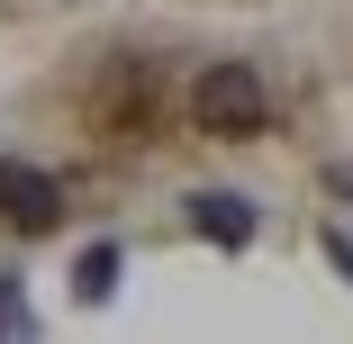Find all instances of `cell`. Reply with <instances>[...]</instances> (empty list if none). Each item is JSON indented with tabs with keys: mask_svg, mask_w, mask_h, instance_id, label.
<instances>
[{
	"mask_svg": "<svg viewBox=\"0 0 353 344\" xmlns=\"http://www.w3.org/2000/svg\"><path fill=\"white\" fill-rule=\"evenodd\" d=\"M263 118H272V91H263V73L254 63H208V73L190 82V127L199 136H263Z\"/></svg>",
	"mask_w": 353,
	"mask_h": 344,
	"instance_id": "cell-1",
	"label": "cell"
},
{
	"mask_svg": "<svg viewBox=\"0 0 353 344\" xmlns=\"http://www.w3.org/2000/svg\"><path fill=\"white\" fill-rule=\"evenodd\" d=\"M0 218H10L19 236H46L63 218V190L37 172V163H0Z\"/></svg>",
	"mask_w": 353,
	"mask_h": 344,
	"instance_id": "cell-2",
	"label": "cell"
},
{
	"mask_svg": "<svg viewBox=\"0 0 353 344\" xmlns=\"http://www.w3.org/2000/svg\"><path fill=\"white\" fill-rule=\"evenodd\" d=\"M190 227H199L208 245H254V199H236V190H199V199H190Z\"/></svg>",
	"mask_w": 353,
	"mask_h": 344,
	"instance_id": "cell-3",
	"label": "cell"
},
{
	"mask_svg": "<svg viewBox=\"0 0 353 344\" xmlns=\"http://www.w3.org/2000/svg\"><path fill=\"white\" fill-rule=\"evenodd\" d=\"M118 272H127V263H118V245H82V263H73V299H82V308H100V299L118 290Z\"/></svg>",
	"mask_w": 353,
	"mask_h": 344,
	"instance_id": "cell-4",
	"label": "cell"
},
{
	"mask_svg": "<svg viewBox=\"0 0 353 344\" xmlns=\"http://www.w3.org/2000/svg\"><path fill=\"white\" fill-rule=\"evenodd\" d=\"M0 335H28V299H19V281H0Z\"/></svg>",
	"mask_w": 353,
	"mask_h": 344,
	"instance_id": "cell-5",
	"label": "cell"
},
{
	"mask_svg": "<svg viewBox=\"0 0 353 344\" xmlns=\"http://www.w3.org/2000/svg\"><path fill=\"white\" fill-rule=\"evenodd\" d=\"M326 263H335L344 281H353V236H344V227H326Z\"/></svg>",
	"mask_w": 353,
	"mask_h": 344,
	"instance_id": "cell-6",
	"label": "cell"
},
{
	"mask_svg": "<svg viewBox=\"0 0 353 344\" xmlns=\"http://www.w3.org/2000/svg\"><path fill=\"white\" fill-rule=\"evenodd\" d=\"M335 190H353V163H335Z\"/></svg>",
	"mask_w": 353,
	"mask_h": 344,
	"instance_id": "cell-7",
	"label": "cell"
}]
</instances>
